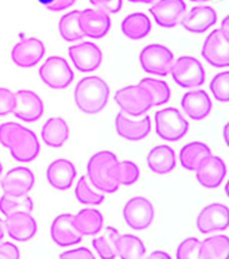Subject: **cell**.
<instances>
[{"label":"cell","instance_id":"cell-1","mask_svg":"<svg viewBox=\"0 0 229 259\" xmlns=\"http://www.w3.org/2000/svg\"><path fill=\"white\" fill-rule=\"evenodd\" d=\"M86 177L97 190L112 194L120 188L119 184V159L109 150L97 151L86 163Z\"/></svg>","mask_w":229,"mask_h":259},{"label":"cell","instance_id":"cell-2","mask_svg":"<svg viewBox=\"0 0 229 259\" xmlns=\"http://www.w3.org/2000/svg\"><path fill=\"white\" fill-rule=\"evenodd\" d=\"M111 95L108 82L99 76H86L74 88V103L85 115H97L107 107Z\"/></svg>","mask_w":229,"mask_h":259},{"label":"cell","instance_id":"cell-3","mask_svg":"<svg viewBox=\"0 0 229 259\" xmlns=\"http://www.w3.org/2000/svg\"><path fill=\"white\" fill-rule=\"evenodd\" d=\"M155 133L166 142H178L189 133V121L175 107L162 108L155 112Z\"/></svg>","mask_w":229,"mask_h":259},{"label":"cell","instance_id":"cell-4","mask_svg":"<svg viewBox=\"0 0 229 259\" xmlns=\"http://www.w3.org/2000/svg\"><path fill=\"white\" fill-rule=\"evenodd\" d=\"M115 103L127 116H142L153 108V97L145 87L141 84L127 85L117 89L115 93Z\"/></svg>","mask_w":229,"mask_h":259},{"label":"cell","instance_id":"cell-5","mask_svg":"<svg viewBox=\"0 0 229 259\" xmlns=\"http://www.w3.org/2000/svg\"><path fill=\"white\" fill-rule=\"evenodd\" d=\"M170 74L173 81L184 89H196L205 84L206 70L201 61L193 56H181L174 60Z\"/></svg>","mask_w":229,"mask_h":259},{"label":"cell","instance_id":"cell-6","mask_svg":"<svg viewBox=\"0 0 229 259\" xmlns=\"http://www.w3.org/2000/svg\"><path fill=\"white\" fill-rule=\"evenodd\" d=\"M173 62V50L165 45L150 44L139 53V65L142 70L151 76L165 77L170 74Z\"/></svg>","mask_w":229,"mask_h":259},{"label":"cell","instance_id":"cell-7","mask_svg":"<svg viewBox=\"0 0 229 259\" xmlns=\"http://www.w3.org/2000/svg\"><path fill=\"white\" fill-rule=\"evenodd\" d=\"M39 78L46 87L54 91L66 89L74 80L70 65L64 57L52 56L40 65Z\"/></svg>","mask_w":229,"mask_h":259},{"label":"cell","instance_id":"cell-8","mask_svg":"<svg viewBox=\"0 0 229 259\" xmlns=\"http://www.w3.org/2000/svg\"><path fill=\"white\" fill-rule=\"evenodd\" d=\"M123 219L131 230H147L151 227L155 219L154 204L143 196H135L129 198L123 208Z\"/></svg>","mask_w":229,"mask_h":259},{"label":"cell","instance_id":"cell-9","mask_svg":"<svg viewBox=\"0 0 229 259\" xmlns=\"http://www.w3.org/2000/svg\"><path fill=\"white\" fill-rule=\"evenodd\" d=\"M196 228L200 234L209 235L229 228V206L222 202H210L196 218Z\"/></svg>","mask_w":229,"mask_h":259},{"label":"cell","instance_id":"cell-10","mask_svg":"<svg viewBox=\"0 0 229 259\" xmlns=\"http://www.w3.org/2000/svg\"><path fill=\"white\" fill-rule=\"evenodd\" d=\"M201 57L212 68H229V39L221 28H214L206 35L201 48Z\"/></svg>","mask_w":229,"mask_h":259},{"label":"cell","instance_id":"cell-11","mask_svg":"<svg viewBox=\"0 0 229 259\" xmlns=\"http://www.w3.org/2000/svg\"><path fill=\"white\" fill-rule=\"evenodd\" d=\"M16 162H32L40 153V143L32 130L20 124L7 147Z\"/></svg>","mask_w":229,"mask_h":259},{"label":"cell","instance_id":"cell-12","mask_svg":"<svg viewBox=\"0 0 229 259\" xmlns=\"http://www.w3.org/2000/svg\"><path fill=\"white\" fill-rule=\"evenodd\" d=\"M226 163L221 157L210 154L194 170L196 181L205 189H217L226 177Z\"/></svg>","mask_w":229,"mask_h":259},{"label":"cell","instance_id":"cell-13","mask_svg":"<svg viewBox=\"0 0 229 259\" xmlns=\"http://www.w3.org/2000/svg\"><path fill=\"white\" fill-rule=\"evenodd\" d=\"M188 7L185 0H157L150 8L154 22L162 28H174L179 26Z\"/></svg>","mask_w":229,"mask_h":259},{"label":"cell","instance_id":"cell-14","mask_svg":"<svg viewBox=\"0 0 229 259\" xmlns=\"http://www.w3.org/2000/svg\"><path fill=\"white\" fill-rule=\"evenodd\" d=\"M68 53L74 68L81 73L95 72L103 64V52L100 46L93 42L72 45Z\"/></svg>","mask_w":229,"mask_h":259},{"label":"cell","instance_id":"cell-15","mask_svg":"<svg viewBox=\"0 0 229 259\" xmlns=\"http://www.w3.org/2000/svg\"><path fill=\"white\" fill-rule=\"evenodd\" d=\"M46 53V46L35 36L23 38L16 42L11 50V61L18 68H32L42 61Z\"/></svg>","mask_w":229,"mask_h":259},{"label":"cell","instance_id":"cell-16","mask_svg":"<svg viewBox=\"0 0 229 259\" xmlns=\"http://www.w3.org/2000/svg\"><path fill=\"white\" fill-rule=\"evenodd\" d=\"M217 22V11L213 7L205 6V4H198V6L190 8L189 11H186L181 26L185 31L194 34V35H200V34L209 31Z\"/></svg>","mask_w":229,"mask_h":259},{"label":"cell","instance_id":"cell-17","mask_svg":"<svg viewBox=\"0 0 229 259\" xmlns=\"http://www.w3.org/2000/svg\"><path fill=\"white\" fill-rule=\"evenodd\" d=\"M181 108L189 119L194 121L205 120L213 109V101L209 93L204 89H190L182 95Z\"/></svg>","mask_w":229,"mask_h":259},{"label":"cell","instance_id":"cell-18","mask_svg":"<svg viewBox=\"0 0 229 259\" xmlns=\"http://www.w3.org/2000/svg\"><path fill=\"white\" fill-rule=\"evenodd\" d=\"M15 108L12 111L14 116L26 123H34L43 116L44 104L39 95L30 89H19L15 92Z\"/></svg>","mask_w":229,"mask_h":259},{"label":"cell","instance_id":"cell-19","mask_svg":"<svg viewBox=\"0 0 229 259\" xmlns=\"http://www.w3.org/2000/svg\"><path fill=\"white\" fill-rule=\"evenodd\" d=\"M35 185V176L31 169L18 166L8 170L0 180V186L4 194L10 196H23L28 194Z\"/></svg>","mask_w":229,"mask_h":259},{"label":"cell","instance_id":"cell-20","mask_svg":"<svg viewBox=\"0 0 229 259\" xmlns=\"http://www.w3.org/2000/svg\"><path fill=\"white\" fill-rule=\"evenodd\" d=\"M80 28L82 35L89 36L92 39H101L108 35L112 22L108 14L100 11V10H81L78 15Z\"/></svg>","mask_w":229,"mask_h":259},{"label":"cell","instance_id":"cell-21","mask_svg":"<svg viewBox=\"0 0 229 259\" xmlns=\"http://www.w3.org/2000/svg\"><path fill=\"white\" fill-rule=\"evenodd\" d=\"M6 234L16 242H28L36 235L38 223L31 213H12L6 216L4 220Z\"/></svg>","mask_w":229,"mask_h":259},{"label":"cell","instance_id":"cell-22","mask_svg":"<svg viewBox=\"0 0 229 259\" xmlns=\"http://www.w3.org/2000/svg\"><path fill=\"white\" fill-rule=\"evenodd\" d=\"M115 128L117 135L125 141L141 142L151 133V117L146 115L139 120H132L123 112H119L115 117Z\"/></svg>","mask_w":229,"mask_h":259},{"label":"cell","instance_id":"cell-23","mask_svg":"<svg viewBox=\"0 0 229 259\" xmlns=\"http://www.w3.org/2000/svg\"><path fill=\"white\" fill-rule=\"evenodd\" d=\"M73 214L61 213L53 219L50 226V238L60 247H72L82 240V235L76 230L72 220Z\"/></svg>","mask_w":229,"mask_h":259},{"label":"cell","instance_id":"cell-24","mask_svg":"<svg viewBox=\"0 0 229 259\" xmlns=\"http://www.w3.org/2000/svg\"><path fill=\"white\" fill-rule=\"evenodd\" d=\"M76 177V166L66 158H58L56 161H53L46 170V180L49 185L57 190L70 189Z\"/></svg>","mask_w":229,"mask_h":259},{"label":"cell","instance_id":"cell-25","mask_svg":"<svg viewBox=\"0 0 229 259\" xmlns=\"http://www.w3.org/2000/svg\"><path fill=\"white\" fill-rule=\"evenodd\" d=\"M146 163L154 174L166 176L177 167V154L169 145L154 146L146 157Z\"/></svg>","mask_w":229,"mask_h":259},{"label":"cell","instance_id":"cell-26","mask_svg":"<svg viewBox=\"0 0 229 259\" xmlns=\"http://www.w3.org/2000/svg\"><path fill=\"white\" fill-rule=\"evenodd\" d=\"M70 130L68 121L61 116L49 117L40 130V138L44 145L52 149H61L68 142Z\"/></svg>","mask_w":229,"mask_h":259},{"label":"cell","instance_id":"cell-27","mask_svg":"<svg viewBox=\"0 0 229 259\" xmlns=\"http://www.w3.org/2000/svg\"><path fill=\"white\" fill-rule=\"evenodd\" d=\"M73 224L82 236H96L104 228V218L96 208H84L72 216Z\"/></svg>","mask_w":229,"mask_h":259},{"label":"cell","instance_id":"cell-28","mask_svg":"<svg viewBox=\"0 0 229 259\" xmlns=\"http://www.w3.org/2000/svg\"><path fill=\"white\" fill-rule=\"evenodd\" d=\"M153 28V23L143 12H132L121 22V32L125 38L131 40H142L149 36Z\"/></svg>","mask_w":229,"mask_h":259},{"label":"cell","instance_id":"cell-29","mask_svg":"<svg viewBox=\"0 0 229 259\" xmlns=\"http://www.w3.org/2000/svg\"><path fill=\"white\" fill-rule=\"evenodd\" d=\"M212 154L208 143L202 141H193L182 146L179 151V163L188 171H194L200 162Z\"/></svg>","mask_w":229,"mask_h":259},{"label":"cell","instance_id":"cell-30","mask_svg":"<svg viewBox=\"0 0 229 259\" xmlns=\"http://www.w3.org/2000/svg\"><path fill=\"white\" fill-rule=\"evenodd\" d=\"M200 259H229V236L212 235L200 242Z\"/></svg>","mask_w":229,"mask_h":259},{"label":"cell","instance_id":"cell-31","mask_svg":"<svg viewBox=\"0 0 229 259\" xmlns=\"http://www.w3.org/2000/svg\"><path fill=\"white\" fill-rule=\"evenodd\" d=\"M116 251L120 259H143L146 255V244L136 235L123 234L117 236Z\"/></svg>","mask_w":229,"mask_h":259},{"label":"cell","instance_id":"cell-32","mask_svg":"<svg viewBox=\"0 0 229 259\" xmlns=\"http://www.w3.org/2000/svg\"><path fill=\"white\" fill-rule=\"evenodd\" d=\"M119 231L113 226H108L100 236L92 240V246L100 259H116V240L119 236Z\"/></svg>","mask_w":229,"mask_h":259},{"label":"cell","instance_id":"cell-33","mask_svg":"<svg viewBox=\"0 0 229 259\" xmlns=\"http://www.w3.org/2000/svg\"><path fill=\"white\" fill-rule=\"evenodd\" d=\"M76 200L82 205H100L105 200V194L90 184L86 176H81L74 189Z\"/></svg>","mask_w":229,"mask_h":259},{"label":"cell","instance_id":"cell-34","mask_svg":"<svg viewBox=\"0 0 229 259\" xmlns=\"http://www.w3.org/2000/svg\"><path fill=\"white\" fill-rule=\"evenodd\" d=\"M78 15L80 11L66 12L58 22V31H60L61 38L65 42L74 44L84 38L80 28V22H78Z\"/></svg>","mask_w":229,"mask_h":259},{"label":"cell","instance_id":"cell-35","mask_svg":"<svg viewBox=\"0 0 229 259\" xmlns=\"http://www.w3.org/2000/svg\"><path fill=\"white\" fill-rule=\"evenodd\" d=\"M34 210V201L28 194L23 196H10V194H3L0 197V212L4 216L12 213H31Z\"/></svg>","mask_w":229,"mask_h":259},{"label":"cell","instance_id":"cell-36","mask_svg":"<svg viewBox=\"0 0 229 259\" xmlns=\"http://www.w3.org/2000/svg\"><path fill=\"white\" fill-rule=\"evenodd\" d=\"M139 84L145 87L153 97L154 107H161L169 103L171 99V89L166 81L161 78H154V77H145L142 78Z\"/></svg>","mask_w":229,"mask_h":259},{"label":"cell","instance_id":"cell-37","mask_svg":"<svg viewBox=\"0 0 229 259\" xmlns=\"http://www.w3.org/2000/svg\"><path fill=\"white\" fill-rule=\"evenodd\" d=\"M209 91L212 97L218 103H229V70H224L212 77L209 82Z\"/></svg>","mask_w":229,"mask_h":259},{"label":"cell","instance_id":"cell-38","mask_svg":"<svg viewBox=\"0 0 229 259\" xmlns=\"http://www.w3.org/2000/svg\"><path fill=\"white\" fill-rule=\"evenodd\" d=\"M141 177V170L135 162L124 159L119 161V184L124 186H131L136 184Z\"/></svg>","mask_w":229,"mask_h":259},{"label":"cell","instance_id":"cell-39","mask_svg":"<svg viewBox=\"0 0 229 259\" xmlns=\"http://www.w3.org/2000/svg\"><path fill=\"white\" fill-rule=\"evenodd\" d=\"M200 240L194 236L185 238L175 250V259H200L198 255Z\"/></svg>","mask_w":229,"mask_h":259},{"label":"cell","instance_id":"cell-40","mask_svg":"<svg viewBox=\"0 0 229 259\" xmlns=\"http://www.w3.org/2000/svg\"><path fill=\"white\" fill-rule=\"evenodd\" d=\"M16 96L8 88H0V116H7L15 108Z\"/></svg>","mask_w":229,"mask_h":259},{"label":"cell","instance_id":"cell-41","mask_svg":"<svg viewBox=\"0 0 229 259\" xmlns=\"http://www.w3.org/2000/svg\"><path fill=\"white\" fill-rule=\"evenodd\" d=\"M19 123H15V121H7V123H3L0 125V143L3 147L7 149L14 134H15L16 130L19 128Z\"/></svg>","mask_w":229,"mask_h":259},{"label":"cell","instance_id":"cell-42","mask_svg":"<svg viewBox=\"0 0 229 259\" xmlns=\"http://www.w3.org/2000/svg\"><path fill=\"white\" fill-rule=\"evenodd\" d=\"M93 6L105 14H117L123 8V0H95Z\"/></svg>","mask_w":229,"mask_h":259},{"label":"cell","instance_id":"cell-43","mask_svg":"<svg viewBox=\"0 0 229 259\" xmlns=\"http://www.w3.org/2000/svg\"><path fill=\"white\" fill-rule=\"evenodd\" d=\"M58 259H96V256L86 247H78V248L64 251Z\"/></svg>","mask_w":229,"mask_h":259},{"label":"cell","instance_id":"cell-44","mask_svg":"<svg viewBox=\"0 0 229 259\" xmlns=\"http://www.w3.org/2000/svg\"><path fill=\"white\" fill-rule=\"evenodd\" d=\"M36 2L52 12L65 11L74 4L70 0H36Z\"/></svg>","mask_w":229,"mask_h":259},{"label":"cell","instance_id":"cell-45","mask_svg":"<svg viewBox=\"0 0 229 259\" xmlns=\"http://www.w3.org/2000/svg\"><path fill=\"white\" fill-rule=\"evenodd\" d=\"M0 259H20V251L14 243H0Z\"/></svg>","mask_w":229,"mask_h":259},{"label":"cell","instance_id":"cell-46","mask_svg":"<svg viewBox=\"0 0 229 259\" xmlns=\"http://www.w3.org/2000/svg\"><path fill=\"white\" fill-rule=\"evenodd\" d=\"M146 259H173V258H171V255H170L169 252H166V251L155 250L153 251V252H151V254H150Z\"/></svg>","mask_w":229,"mask_h":259},{"label":"cell","instance_id":"cell-47","mask_svg":"<svg viewBox=\"0 0 229 259\" xmlns=\"http://www.w3.org/2000/svg\"><path fill=\"white\" fill-rule=\"evenodd\" d=\"M220 28H221V31L225 34V36L229 39V14L224 16L221 22H220Z\"/></svg>","mask_w":229,"mask_h":259},{"label":"cell","instance_id":"cell-48","mask_svg":"<svg viewBox=\"0 0 229 259\" xmlns=\"http://www.w3.org/2000/svg\"><path fill=\"white\" fill-rule=\"evenodd\" d=\"M222 141H224L226 147H229V120L222 127Z\"/></svg>","mask_w":229,"mask_h":259},{"label":"cell","instance_id":"cell-49","mask_svg":"<svg viewBox=\"0 0 229 259\" xmlns=\"http://www.w3.org/2000/svg\"><path fill=\"white\" fill-rule=\"evenodd\" d=\"M4 234H6V231H4V222L0 218V242H2V239L4 238Z\"/></svg>","mask_w":229,"mask_h":259},{"label":"cell","instance_id":"cell-50","mask_svg":"<svg viewBox=\"0 0 229 259\" xmlns=\"http://www.w3.org/2000/svg\"><path fill=\"white\" fill-rule=\"evenodd\" d=\"M224 192H225V196L229 198V178L228 181H226L225 186H224Z\"/></svg>","mask_w":229,"mask_h":259},{"label":"cell","instance_id":"cell-51","mask_svg":"<svg viewBox=\"0 0 229 259\" xmlns=\"http://www.w3.org/2000/svg\"><path fill=\"white\" fill-rule=\"evenodd\" d=\"M192 3H198V4H204V3H208L210 0H189Z\"/></svg>","mask_w":229,"mask_h":259},{"label":"cell","instance_id":"cell-52","mask_svg":"<svg viewBox=\"0 0 229 259\" xmlns=\"http://www.w3.org/2000/svg\"><path fill=\"white\" fill-rule=\"evenodd\" d=\"M138 2H139V3H145V4H151V3H154V2H155V0H138Z\"/></svg>","mask_w":229,"mask_h":259},{"label":"cell","instance_id":"cell-53","mask_svg":"<svg viewBox=\"0 0 229 259\" xmlns=\"http://www.w3.org/2000/svg\"><path fill=\"white\" fill-rule=\"evenodd\" d=\"M2 173H3V165H2V162H0V178H2Z\"/></svg>","mask_w":229,"mask_h":259},{"label":"cell","instance_id":"cell-54","mask_svg":"<svg viewBox=\"0 0 229 259\" xmlns=\"http://www.w3.org/2000/svg\"><path fill=\"white\" fill-rule=\"evenodd\" d=\"M129 3H139V2H138V0H128Z\"/></svg>","mask_w":229,"mask_h":259},{"label":"cell","instance_id":"cell-55","mask_svg":"<svg viewBox=\"0 0 229 259\" xmlns=\"http://www.w3.org/2000/svg\"><path fill=\"white\" fill-rule=\"evenodd\" d=\"M89 3H90V4H93V3H95V0H89Z\"/></svg>","mask_w":229,"mask_h":259},{"label":"cell","instance_id":"cell-56","mask_svg":"<svg viewBox=\"0 0 229 259\" xmlns=\"http://www.w3.org/2000/svg\"><path fill=\"white\" fill-rule=\"evenodd\" d=\"M70 2H73V3H76V2H77V0H70Z\"/></svg>","mask_w":229,"mask_h":259}]
</instances>
